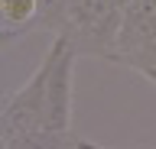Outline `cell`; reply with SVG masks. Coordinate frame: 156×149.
I'll return each instance as SVG.
<instances>
[{
	"mask_svg": "<svg viewBox=\"0 0 156 149\" xmlns=\"http://www.w3.org/2000/svg\"><path fill=\"white\" fill-rule=\"evenodd\" d=\"M39 29V0H0V32L3 46Z\"/></svg>",
	"mask_w": 156,
	"mask_h": 149,
	"instance_id": "5b68a950",
	"label": "cell"
},
{
	"mask_svg": "<svg viewBox=\"0 0 156 149\" xmlns=\"http://www.w3.org/2000/svg\"><path fill=\"white\" fill-rule=\"evenodd\" d=\"M156 42V10L146 7L143 0L130 7L124 13V23H120V36H117V62L130 55L136 49H146Z\"/></svg>",
	"mask_w": 156,
	"mask_h": 149,
	"instance_id": "277c9868",
	"label": "cell"
},
{
	"mask_svg": "<svg viewBox=\"0 0 156 149\" xmlns=\"http://www.w3.org/2000/svg\"><path fill=\"white\" fill-rule=\"evenodd\" d=\"M120 23H124V13L114 0H72L62 36L78 49V55L117 62Z\"/></svg>",
	"mask_w": 156,
	"mask_h": 149,
	"instance_id": "6da1fadb",
	"label": "cell"
},
{
	"mask_svg": "<svg viewBox=\"0 0 156 149\" xmlns=\"http://www.w3.org/2000/svg\"><path fill=\"white\" fill-rule=\"evenodd\" d=\"M42 62L49 68L42 130L58 133V136H72V78H75L78 49L65 36H55L52 46L46 49V55H42Z\"/></svg>",
	"mask_w": 156,
	"mask_h": 149,
	"instance_id": "7a4b0ae2",
	"label": "cell"
},
{
	"mask_svg": "<svg viewBox=\"0 0 156 149\" xmlns=\"http://www.w3.org/2000/svg\"><path fill=\"white\" fill-rule=\"evenodd\" d=\"M68 3L72 0H39V29L62 36L68 23Z\"/></svg>",
	"mask_w": 156,
	"mask_h": 149,
	"instance_id": "8992f818",
	"label": "cell"
},
{
	"mask_svg": "<svg viewBox=\"0 0 156 149\" xmlns=\"http://www.w3.org/2000/svg\"><path fill=\"white\" fill-rule=\"evenodd\" d=\"M88 143V139H85ZM88 149H107V146H98V143H88Z\"/></svg>",
	"mask_w": 156,
	"mask_h": 149,
	"instance_id": "ba28073f",
	"label": "cell"
},
{
	"mask_svg": "<svg viewBox=\"0 0 156 149\" xmlns=\"http://www.w3.org/2000/svg\"><path fill=\"white\" fill-rule=\"evenodd\" d=\"M117 65L133 68L136 75H143V78L156 88V42H153V46H146V49H136V52H130V55H124Z\"/></svg>",
	"mask_w": 156,
	"mask_h": 149,
	"instance_id": "52a82bcc",
	"label": "cell"
},
{
	"mask_svg": "<svg viewBox=\"0 0 156 149\" xmlns=\"http://www.w3.org/2000/svg\"><path fill=\"white\" fill-rule=\"evenodd\" d=\"M46 81H49V68H46V62H39V68L29 75V81L7 97V104H3V139L42 130V117H46Z\"/></svg>",
	"mask_w": 156,
	"mask_h": 149,
	"instance_id": "3957f363",
	"label": "cell"
},
{
	"mask_svg": "<svg viewBox=\"0 0 156 149\" xmlns=\"http://www.w3.org/2000/svg\"><path fill=\"white\" fill-rule=\"evenodd\" d=\"M143 3H146V7H153V10H156V0H143Z\"/></svg>",
	"mask_w": 156,
	"mask_h": 149,
	"instance_id": "9c48e42d",
	"label": "cell"
}]
</instances>
